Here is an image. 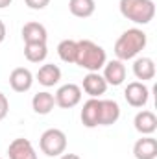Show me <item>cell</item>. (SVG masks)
Listing matches in <instances>:
<instances>
[{
    "label": "cell",
    "mask_w": 157,
    "mask_h": 159,
    "mask_svg": "<svg viewBox=\"0 0 157 159\" xmlns=\"http://www.w3.org/2000/svg\"><path fill=\"white\" fill-rule=\"evenodd\" d=\"M148 44V35L141 28H129L122 32V35L115 43V56L120 61L135 59Z\"/></svg>",
    "instance_id": "6da1fadb"
},
{
    "label": "cell",
    "mask_w": 157,
    "mask_h": 159,
    "mask_svg": "<svg viewBox=\"0 0 157 159\" xmlns=\"http://www.w3.org/2000/svg\"><path fill=\"white\" fill-rule=\"evenodd\" d=\"M107 61V54L105 50L96 44L91 39H81L78 41V50H76V65L85 69L87 72H98L100 69H104Z\"/></svg>",
    "instance_id": "7a4b0ae2"
},
{
    "label": "cell",
    "mask_w": 157,
    "mask_h": 159,
    "mask_svg": "<svg viewBox=\"0 0 157 159\" xmlns=\"http://www.w3.org/2000/svg\"><path fill=\"white\" fill-rule=\"evenodd\" d=\"M118 9L124 19L135 24H150L155 17V4L154 0H120Z\"/></svg>",
    "instance_id": "3957f363"
},
{
    "label": "cell",
    "mask_w": 157,
    "mask_h": 159,
    "mask_svg": "<svg viewBox=\"0 0 157 159\" xmlns=\"http://www.w3.org/2000/svg\"><path fill=\"white\" fill-rule=\"evenodd\" d=\"M39 148L41 152L48 157H59L67 150V135L59 128H50L43 131L39 139Z\"/></svg>",
    "instance_id": "277c9868"
},
{
    "label": "cell",
    "mask_w": 157,
    "mask_h": 159,
    "mask_svg": "<svg viewBox=\"0 0 157 159\" xmlns=\"http://www.w3.org/2000/svg\"><path fill=\"white\" fill-rule=\"evenodd\" d=\"M54 100L61 109H72L81 102V87L76 83H65L56 91Z\"/></svg>",
    "instance_id": "5b68a950"
},
{
    "label": "cell",
    "mask_w": 157,
    "mask_h": 159,
    "mask_svg": "<svg viewBox=\"0 0 157 159\" xmlns=\"http://www.w3.org/2000/svg\"><path fill=\"white\" fill-rule=\"evenodd\" d=\"M124 98L131 107H144L150 100V89L144 81H129L124 89Z\"/></svg>",
    "instance_id": "8992f818"
},
{
    "label": "cell",
    "mask_w": 157,
    "mask_h": 159,
    "mask_svg": "<svg viewBox=\"0 0 157 159\" xmlns=\"http://www.w3.org/2000/svg\"><path fill=\"white\" fill-rule=\"evenodd\" d=\"M107 87H109L107 81L100 72H87L81 81V93L89 94L91 98H100L102 94H105Z\"/></svg>",
    "instance_id": "52a82bcc"
},
{
    "label": "cell",
    "mask_w": 157,
    "mask_h": 159,
    "mask_svg": "<svg viewBox=\"0 0 157 159\" xmlns=\"http://www.w3.org/2000/svg\"><path fill=\"white\" fill-rule=\"evenodd\" d=\"M7 156H9V159H37V152H35L32 141L19 137L9 143Z\"/></svg>",
    "instance_id": "ba28073f"
},
{
    "label": "cell",
    "mask_w": 157,
    "mask_h": 159,
    "mask_svg": "<svg viewBox=\"0 0 157 159\" xmlns=\"http://www.w3.org/2000/svg\"><path fill=\"white\" fill-rule=\"evenodd\" d=\"M126 74H128V70H126L124 61H120V59L105 61V65H104V74H102V76L107 81V85H113V87L122 85L124 80H126Z\"/></svg>",
    "instance_id": "9c48e42d"
},
{
    "label": "cell",
    "mask_w": 157,
    "mask_h": 159,
    "mask_svg": "<svg viewBox=\"0 0 157 159\" xmlns=\"http://www.w3.org/2000/svg\"><path fill=\"white\" fill-rule=\"evenodd\" d=\"M9 85L15 93H26L34 85V74L26 67H17L9 74Z\"/></svg>",
    "instance_id": "30bf717a"
},
{
    "label": "cell",
    "mask_w": 157,
    "mask_h": 159,
    "mask_svg": "<svg viewBox=\"0 0 157 159\" xmlns=\"http://www.w3.org/2000/svg\"><path fill=\"white\" fill-rule=\"evenodd\" d=\"M79 119L81 124L89 129L100 126V98H89L81 107Z\"/></svg>",
    "instance_id": "8fae6325"
},
{
    "label": "cell",
    "mask_w": 157,
    "mask_h": 159,
    "mask_svg": "<svg viewBox=\"0 0 157 159\" xmlns=\"http://www.w3.org/2000/svg\"><path fill=\"white\" fill-rule=\"evenodd\" d=\"M135 159H157V141L152 135H142L133 144Z\"/></svg>",
    "instance_id": "7c38bea8"
},
{
    "label": "cell",
    "mask_w": 157,
    "mask_h": 159,
    "mask_svg": "<svg viewBox=\"0 0 157 159\" xmlns=\"http://www.w3.org/2000/svg\"><path fill=\"white\" fill-rule=\"evenodd\" d=\"M133 126L141 135H152L157 129V117L154 111L150 109H142L135 115L133 119Z\"/></svg>",
    "instance_id": "4fadbf2b"
},
{
    "label": "cell",
    "mask_w": 157,
    "mask_h": 159,
    "mask_svg": "<svg viewBox=\"0 0 157 159\" xmlns=\"http://www.w3.org/2000/svg\"><path fill=\"white\" fill-rule=\"evenodd\" d=\"M133 74L139 81H148L155 78V61L152 57H135L133 61Z\"/></svg>",
    "instance_id": "5bb4252c"
},
{
    "label": "cell",
    "mask_w": 157,
    "mask_h": 159,
    "mask_svg": "<svg viewBox=\"0 0 157 159\" xmlns=\"http://www.w3.org/2000/svg\"><path fill=\"white\" fill-rule=\"evenodd\" d=\"M35 78L43 87H54L61 80V69L57 65H54V63H44L43 67H39Z\"/></svg>",
    "instance_id": "9a60e30c"
},
{
    "label": "cell",
    "mask_w": 157,
    "mask_h": 159,
    "mask_svg": "<svg viewBox=\"0 0 157 159\" xmlns=\"http://www.w3.org/2000/svg\"><path fill=\"white\" fill-rule=\"evenodd\" d=\"M20 34H22V41L24 43H46V39H48V32H46L44 24L35 22V20L26 22L22 26Z\"/></svg>",
    "instance_id": "2e32d148"
},
{
    "label": "cell",
    "mask_w": 157,
    "mask_h": 159,
    "mask_svg": "<svg viewBox=\"0 0 157 159\" xmlns=\"http://www.w3.org/2000/svg\"><path fill=\"white\" fill-rule=\"evenodd\" d=\"M120 119V106L117 100H100V126H111Z\"/></svg>",
    "instance_id": "e0dca14e"
},
{
    "label": "cell",
    "mask_w": 157,
    "mask_h": 159,
    "mask_svg": "<svg viewBox=\"0 0 157 159\" xmlns=\"http://www.w3.org/2000/svg\"><path fill=\"white\" fill-rule=\"evenodd\" d=\"M32 107L37 115H48L54 107H56V100H54V94L48 93V91H41L37 94H34L32 98Z\"/></svg>",
    "instance_id": "ac0fdd59"
},
{
    "label": "cell",
    "mask_w": 157,
    "mask_h": 159,
    "mask_svg": "<svg viewBox=\"0 0 157 159\" xmlns=\"http://www.w3.org/2000/svg\"><path fill=\"white\" fill-rule=\"evenodd\" d=\"M69 11L78 19H89L96 11L94 0H69Z\"/></svg>",
    "instance_id": "d6986e66"
},
{
    "label": "cell",
    "mask_w": 157,
    "mask_h": 159,
    "mask_svg": "<svg viewBox=\"0 0 157 159\" xmlns=\"http://www.w3.org/2000/svg\"><path fill=\"white\" fill-rule=\"evenodd\" d=\"M48 56L46 43H24V57L30 63H43Z\"/></svg>",
    "instance_id": "ffe728a7"
},
{
    "label": "cell",
    "mask_w": 157,
    "mask_h": 159,
    "mask_svg": "<svg viewBox=\"0 0 157 159\" xmlns=\"http://www.w3.org/2000/svg\"><path fill=\"white\" fill-rule=\"evenodd\" d=\"M76 50H78V41L74 39H63L57 44V56L63 63H74L76 61Z\"/></svg>",
    "instance_id": "44dd1931"
},
{
    "label": "cell",
    "mask_w": 157,
    "mask_h": 159,
    "mask_svg": "<svg viewBox=\"0 0 157 159\" xmlns=\"http://www.w3.org/2000/svg\"><path fill=\"white\" fill-rule=\"evenodd\" d=\"M9 113V100L4 93H0V120H4Z\"/></svg>",
    "instance_id": "7402d4cb"
},
{
    "label": "cell",
    "mask_w": 157,
    "mask_h": 159,
    "mask_svg": "<svg viewBox=\"0 0 157 159\" xmlns=\"http://www.w3.org/2000/svg\"><path fill=\"white\" fill-rule=\"evenodd\" d=\"M24 2H26V6H28L30 9H35V11L44 9V7L50 4V0H24Z\"/></svg>",
    "instance_id": "603a6c76"
},
{
    "label": "cell",
    "mask_w": 157,
    "mask_h": 159,
    "mask_svg": "<svg viewBox=\"0 0 157 159\" xmlns=\"http://www.w3.org/2000/svg\"><path fill=\"white\" fill-rule=\"evenodd\" d=\"M6 34H7V30H6V24H4V20H0V44L6 41Z\"/></svg>",
    "instance_id": "cb8c5ba5"
},
{
    "label": "cell",
    "mask_w": 157,
    "mask_h": 159,
    "mask_svg": "<svg viewBox=\"0 0 157 159\" xmlns=\"http://www.w3.org/2000/svg\"><path fill=\"white\" fill-rule=\"evenodd\" d=\"M59 159H81V157H79L78 154H61Z\"/></svg>",
    "instance_id": "d4e9b609"
},
{
    "label": "cell",
    "mask_w": 157,
    "mask_h": 159,
    "mask_svg": "<svg viewBox=\"0 0 157 159\" xmlns=\"http://www.w3.org/2000/svg\"><path fill=\"white\" fill-rule=\"evenodd\" d=\"M11 2H13V0H0V9H4V7L11 6Z\"/></svg>",
    "instance_id": "484cf974"
},
{
    "label": "cell",
    "mask_w": 157,
    "mask_h": 159,
    "mask_svg": "<svg viewBox=\"0 0 157 159\" xmlns=\"http://www.w3.org/2000/svg\"><path fill=\"white\" fill-rule=\"evenodd\" d=\"M0 159H2V157H0Z\"/></svg>",
    "instance_id": "4316f807"
}]
</instances>
